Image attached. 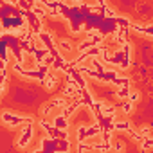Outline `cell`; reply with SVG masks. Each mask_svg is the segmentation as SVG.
Instances as JSON below:
<instances>
[{"instance_id":"8992f818","label":"cell","mask_w":153,"mask_h":153,"mask_svg":"<svg viewBox=\"0 0 153 153\" xmlns=\"http://www.w3.org/2000/svg\"><path fill=\"white\" fill-rule=\"evenodd\" d=\"M128 96H130V87H119V90H117V97L124 99V97H128Z\"/></svg>"},{"instance_id":"ba28073f","label":"cell","mask_w":153,"mask_h":153,"mask_svg":"<svg viewBox=\"0 0 153 153\" xmlns=\"http://www.w3.org/2000/svg\"><path fill=\"white\" fill-rule=\"evenodd\" d=\"M131 108H133V105H131V101L128 99V101H126V103L123 105V110H124L126 114H130V112H131Z\"/></svg>"},{"instance_id":"6da1fadb","label":"cell","mask_w":153,"mask_h":153,"mask_svg":"<svg viewBox=\"0 0 153 153\" xmlns=\"http://www.w3.org/2000/svg\"><path fill=\"white\" fill-rule=\"evenodd\" d=\"M2 121H4V123H7V124H11V126H18V124H29V123H33V119H31V117L13 115L11 112H6V114L2 115Z\"/></svg>"},{"instance_id":"30bf717a","label":"cell","mask_w":153,"mask_h":153,"mask_svg":"<svg viewBox=\"0 0 153 153\" xmlns=\"http://www.w3.org/2000/svg\"><path fill=\"white\" fill-rule=\"evenodd\" d=\"M139 131H140V135H148V133H149V128H148V126H142Z\"/></svg>"},{"instance_id":"277c9868","label":"cell","mask_w":153,"mask_h":153,"mask_svg":"<svg viewBox=\"0 0 153 153\" xmlns=\"http://www.w3.org/2000/svg\"><path fill=\"white\" fill-rule=\"evenodd\" d=\"M42 83H43V87H45V88H54V85H56V76L47 74V76H45V79H43Z\"/></svg>"},{"instance_id":"52a82bcc","label":"cell","mask_w":153,"mask_h":153,"mask_svg":"<svg viewBox=\"0 0 153 153\" xmlns=\"http://www.w3.org/2000/svg\"><path fill=\"white\" fill-rule=\"evenodd\" d=\"M58 45H59V47H61V49H63L65 52H72V45H70V43H68L67 40H61V42H59Z\"/></svg>"},{"instance_id":"7a4b0ae2","label":"cell","mask_w":153,"mask_h":153,"mask_svg":"<svg viewBox=\"0 0 153 153\" xmlns=\"http://www.w3.org/2000/svg\"><path fill=\"white\" fill-rule=\"evenodd\" d=\"M31 139H33V123L25 124V128H24V131H22V135L18 139V146L20 148H25L31 142Z\"/></svg>"},{"instance_id":"5b68a950","label":"cell","mask_w":153,"mask_h":153,"mask_svg":"<svg viewBox=\"0 0 153 153\" xmlns=\"http://www.w3.org/2000/svg\"><path fill=\"white\" fill-rule=\"evenodd\" d=\"M140 142H142V144H140L142 149H151V148H153V137H142Z\"/></svg>"},{"instance_id":"3957f363","label":"cell","mask_w":153,"mask_h":153,"mask_svg":"<svg viewBox=\"0 0 153 153\" xmlns=\"http://www.w3.org/2000/svg\"><path fill=\"white\" fill-rule=\"evenodd\" d=\"M54 126H58V128H61V130H67V126H68V117L67 115H63V112H59L56 117H54Z\"/></svg>"},{"instance_id":"9c48e42d","label":"cell","mask_w":153,"mask_h":153,"mask_svg":"<svg viewBox=\"0 0 153 153\" xmlns=\"http://www.w3.org/2000/svg\"><path fill=\"white\" fill-rule=\"evenodd\" d=\"M128 99H130V101L133 103V101H137V99H139V94H137V92H131V94L128 96Z\"/></svg>"}]
</instances>
